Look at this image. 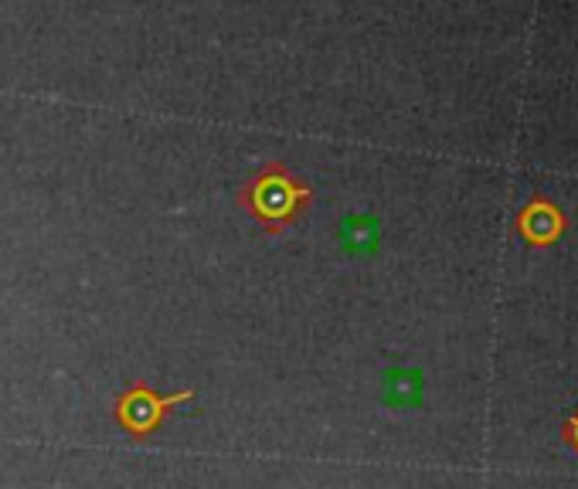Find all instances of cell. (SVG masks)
<instances>
[{
    "instance_id": "1",
    "label": "cell",
    "mask_w": 578,
    "mask_h": 489,
    "mask_svg": "<svg viewBox=\"0 0 578 489\" xmlns=\"http://www.w3.org/2000/svg\"><path fill=\"white\" fill-rule=\"evenodd\" d=\"M239 211H246L265 235L290 231L314 204V187L306 184L290 163H262V167L242 184Z\"/></svg>"
},
{
    "instance_id": "2",
    "label": "cell",
    "mask_w": 578,
    "mask_h": 489,
    "mask_svg": "<svg viewBox=\"0 0 578 489\" xmlns=\"http://www.w3.org/2000/svg\"><path fill=\"white\" fill-rule=\"evenodd\" d=\"M568 228H571L568 215L548 194H531L514 215V231L531 249H552V244H558L568 235Z\"/></svg>"
},
{
    "instance_id": "3",
    "label": "cell",
    "mask_w": 578,
    "mask_h": 489,
    "mask_svg": "<svg viewBox=\"0 0 578 489\" xmlns=\"http://www.w3.org/2000/svg\"><path fill=\"white\" fill-rule=\"evenodd\" d=\"M190 394H177V398H157L150 388L143 384H133L127 388V394L116 401V422H120L127 432H133V438H146V432H153L161 425V419L171 412V404L184 401Z\"/></svg>"
},
{
    "instance_id": "4",
    "label": "cell",
    "mask_w": 578,
    "mask_h": 489,
    "mask_svg": "<svg viewBox=\"0 0 578 489\" xmlns=\"http://www.w3.org/2000/svg\"><path fill=\"white\" fill-rule=\"evenodd\" d=\"M561 442L571 448L575 456H578V408H575V412L565 419V425H561Z\"/></svg>"
}]
</instances>
